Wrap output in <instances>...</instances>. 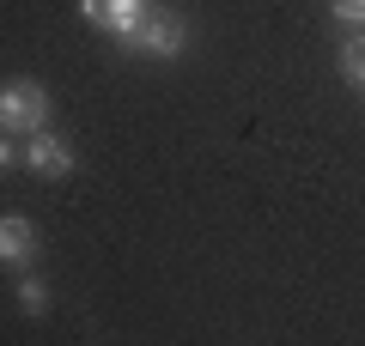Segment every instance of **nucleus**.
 <instances>
[{
	"instance_id": "nucleus-1",
	"label": "nucleus",
	"mask_w": 365,
	"mask_h": 346,
	"mask_svg": "<svg viewBox=\"0 0 365 346\" xmlns=\"http://www.w3.org/2000/svg\"><path fill=\"white\" fill-rule=\"evenodd\" d=\"M195 43V31H189V19L182 13H170V6H153V13L140 19V31L128 37V49L134 55H153V61H177L182 49Z\"/></svg>"
},
{
	"instance_id": "nucleus-2",
	"label": "nucleus",
	"mask_w": 365,
	"mask_h": 346,
	"mask_svg": "<svg viewBox=\"0 0 365 346\" xmlns=\"http://www.w3.org/2000/svg\"><path fill=\"white\" fill-rule=\"evenodd\" d=\"M0 128L6 134L49 128V91H43L37 79H6V85H0Z\"/></svg>"
},
{
	"instance_id": "nucleus-3",
	"label": "nucleus",
	"mask_w": 365,
	"mask_h": 346,
	"mask_svg": "<svg viewBox=\"0 0 365 346\" xmlns=\"http://www.w3.org/2000/svg\"><path fill=\"white\" fill-rule=\"evenodd\" d=\"M25 170H31V177H43V182H61V177H73V146H67L61 134L37 128V134L25 140Z\"/></svg>"
},
{
	"instance_id": "nucleus-4",
	"label": "nucleus",
	"mask_w": 365,
	"mask_h": 346,
	"mask_svg": "<svg viewBox=\"0 0 365 346\" xmlns=\"http://www.w3.org/2000/svg\"><path fill=\"white\" fill-rule=\"evenodd\" d=\"M31 261H37V225L25 213H0V268L25 273Z\"/></svg>"
},
{
	"instance_id": "nucleus-5",
	"label": "nucleus",
	"mask_w": 365,
	"mask_h": 346,
	"mask_svg": "<svg viewBox=\"0 0 365 346\" xmlns=\"http://www.w3.org/2000/svg\"><path fill=\"white\" fill-rule=\"evenodd\" d=\"M153 6H158V0H104V25H98V31H110V37H122V43H128L134 31H140V19L153 13Z\"/></svg>"
},
{
	"instance_id": "nucleus-6",
	"label": "nucleus",
	"mask_w": 365,
	"mask_h": 346,
	"mask_svg": "<svg viewBox=\"0 0 365 346\" xmlns=\"http://www.w3.org/2000/svg\"><path fill=\"white\" fill-rule=\"evenodd\" d=\"M341 73H347V85L365 91V31H347V43H341Z\"/></svg>"
},
{
	"instance_id": "nucleus-7",
	"label": "nucleus",
	"mask_w": 365,
	"mask_h": 346,
	"mask_svg": "<svg viewBox=\"0 0 365 346\" xmlns=\"http://www.w3.org/2000/svg\"><path fill=\"white\" fill-rule=\"evenodd\" d=\"M19 310H25V316H49V285L37 280V273H19Z\"/></svg>"
},
{
	"instance_id": "nucleus-8",
	"label": "nucleus",
	"mask_w": 365,
	"mask_h": 346,
	"mask_svg": "<svg viewBox=\"0 0 365 346\" xmlns=\"http://www.w3.org/2000/svg\"><path fill=\"white\" fill-rule=\"evenodd\" d=\"M329 19L341 31H365V0H329Z\"/></svg>"
},
{
	"instance_id": "nucleus-9",
	"label": "nucleus",
	"mask_w": 365,
	"mask_h": 346,
	"mask_svg": "<svg viewBox=\"0 0 365 346\" xmlns=\"http://www.w3.org/2000/svg\"><path fill=\"white\" fill-rule=\"evenodd\" d=\"M19 164H25V146H19V140H13L6 128H0V177H13Z\"/></svg>"
},
{
	"instance_id": "nucleus-10",
	"label": "nucleus",
	"mask_w": 365,
	"mask_h": 346,
	"mask_svg": "<svg viewBox=\"0 0 365 346\" xmlns=\"http://www.w3.org/2000/svg\"><path fill=\"white\" fill-rule=\"evenodd\" d=\"M79 19H86V25L98 31V25H104V0H79Z\"/></svg>"
}]
</instances>
